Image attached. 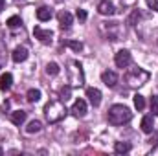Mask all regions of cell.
<instances>
[{
	"instance_id": "obj_1",
	"label": "cell",
	"mask_w": 158,
	"mask_h": 156,
	"mask_svg": "<svg viewBox=\"0 0 158 156\" xmlns=\"http://www.w3.org/2000/svg\"><path fill=\"white\" fill-rule=\"evenodd\" d=\"M66 112H68L66 107L59 99H53V101L46 103V107H44V116H46V119L50 123H59L61 119H64Z\"/></svg>"
},
{
	"instance_id": "obj_2",
	"label": "cell",
	"mask_w": 158,
	"mask_h": 156,
	"mask_svg": "<svg viewBox=\"0 0 158 156\" xmlns=\"http://www.w3.org/2000/svg\"><path fill=\"white\" fill-rule=\"evenodd\" d=\"M132 119V112L125 105H112L109 110V123L110 125H123Z\"/></svg>"
},
{
	"instance_id": "obj_3",
	"label": "cell",
	"mask_w": 158,
	"mask_h": 156,
	"mask_svg": "<svg viewBox=\"0 0 158 156\" xmlns=\"http://www.w3.org/2000/svg\"><path fill=\"white\" fill-rule=\"evenodd\" d=\"M125 81H127V84L131 88H138V86H142V84H145L149 81V72L143 70V68H132V70L127 72Z\"/></svg>"
},
{
	"instance_id": "obj_4",
	"label": "cell",
	"mask_w": 158,
	"mask_h": 156,
	"mask_svg": "<svg viewBox=\"0 0 158 156\" xmlns=\"http://www.w3.org/2000/svg\"><path fill=\"white\" fill-rule=\"evenodd\" d=\"M99 30L107 40H119V37H121V30H119L118 22H101Z\"/></svg>"
},
{
	"instance_id": "obj_5",
	"label": "cell",
	"mask_w": 158,
	"mask_h": 156,
	"mask_svg": "<svg viewBox=\"0 0 158 156\" xmlns=\"http://www.w3.org/2000/svg\"><path fill=\"white\" fill-rule=\"evenodd\" d=\"M114 63H116L118 68H127V66H131V63H132L131 51H127V50H119L118 53L114 55Z\"/></svg>"
},
{
	"instance_id": "obj_6",
	"label": "cell",
	"mask_w": 158,
	"mask_h": 156,
	"mask_svg": "<svg viewBox=\"0 0 158 156\" xmlns=\"http://www.w3.org/2000/svg\"><path fill=\"white\" fill-rule=\"evenodd\" d=\"M33 35H35V39H39L42 44H48V42H52V39H53V31H52V30H42V28H35V30H33Z\"/></svg>"
},
{
	"instance_id": "obj_7",
	"label": "cell",
	"mask_w": 158,
	"mask_h": 156,
	"mask_svg": "<svg viewBox=\"0 0 158 156\" xmlns=\"http://www.w3.org/2000/svg\"><path fill=\"white\" fill-rule=\"evenodd\" d=\"M57 20H59V26H61L63 30H68V28L72 26V22H74V17H72L68 11H59Z\"/></svg>"
},
{
	"instance_id": "obj_8",
	"label": "cell",
	"mask_w": 158,
	"mask_h": 156,
	"mask_svg": "<svg viewBox=\"0 0 158 156\" xmlns=\"http://www.w3.org/2000/svg\"><path fill=\"white\" fill-rule=\"evenodd\" d=\"M101 81H103L109 88H114V86L118 84V76H116V72L107 70V72H103V74H101Z\"/></svg>"
},
{
	"instance_id": "obj_9",
	"label": "cell",
	"mask_w": 158,
	"mask_h": 156,
	"mask_svg": "<svg viewBox=\"0 0 158 156\" xmlns=\"http://www.w3.org/2000/svg\"><path fill=\"white\" fill-rule=\"evenodd\" d=\"M86 97L92 103V107H99L101 105V92L98 88H86Z\"/></svg>"
},
{
	"instance_id": "obj_10",
	"label": "cell",
	"mask_w": 158,
	"mask_h": 156,
	"mask_svg": "<svg viewBox=\"0 0 158 156\" xmlns=\"http://www.w3.org/2000/svg\"><path fill=\"white\" fill-rule=\"evenodd\" d=\"M72 83L74 84H83V70H81V64L79 63H72Z\"/></svg>"
},
{
	"instance_id": "obj_11",
	"label": "cell",
	"mask_w": 158,
	"mask_h": 156,
	"mask_svg": "<svg viewBox=\"0 0 158 156\" xmlns=\"http://www.w3.org/2000/svg\"><path fill=\"white\" fill-rule=\"evenodd\" d=\"M11 59H13L15 63H22V61H26V59H28V48H24V46L15 48L13 53H11Z\"/></svg>"
},
{
	"instance_id": "obj_12",
	"label": "cell",
	"mask_w": 158,
	"mask_h": 156,
	"mask_svg": "<svg viewBox=\"0 0 158 156\" xmlns=\"http://www.w3.org/2000/svg\"><path fill=\"white\" fill-rule=\"evenodd\" d=\"M98 11L101 13V15H114V4L110 2V0H101L99 4H98Z\"/></svg>"
},
{
	"instance_id": "obj_13",
	"label": "cell",
	"mask_w": 158,
	"mask_h": 156,
	"mask_svg": "<svg viewBox=\"0 0 158 156\" xmlns=\"http://www.w3.org/2000/svg\"><path fill=\"white\" fill-rule=\"evenodd\" d=\"M72 114L76 117H83L86 114V103H85V99H77V101L72 105Z\"/></svg>"
},
{
	"instance_id": "obj_14",
	"label": "cell",
	"mask_w": 158,
	"mask_h": 156,
	"mask_svg": "<svg viewBox=\"0 0 158 156\" xmlns=\"http://www.w3.org/2000/svg\"><path fill=\"white\" fill-rule=\"evenodd\" d=\"M142 130H143L145 134H153V130H155L153 116H143V119H142Z\"/></svg>"
},
{
	"instance_id": "obj_15",
	"label": "cell",
	"mask_w": 158,
	"mask_h": 156,
	"mask_svg": "<svg viewBox=\"0 0 158 156\" xmlns=\"http://www.w3.org/2000/svg\"><path fill=\"white\" fill-rule=\"evenodd\" d=\"M11 84H13V76H11V74H2V76H0V90H2V92L9 90Z\"/></svg>"
},
{
	"instance_id": "obj_16",
	"label": "cell",
	"mask_w": 158,
	"mask_h": 156,
	"mask_svg": "<svg viewBox=\"0 0 158 156\" xmlns=\"http://www.w3.org/2000/svg\"><path fill=\"white\" fill-rule=\"evenodd\" d=\"M37 18H39L40 22L50 20V18H52V9H50V7H46V6L39 7V9H37Z\"/></svg>"
},
{
	"instance_id": "obj_17",
	"label": "cell",
	"mask_w": 158,
	"mask_h": 156,
	"mask_svg": "<svg viewBox=\"0 0 158 156\" xmlns=\"http://www.w3.org/2000/svg\"><path fill=\"white\" fill-rule=\"evenodd\" d=\"M26 112L24 110H15V112H11V123H15V125H22L24 121H26Z\"/></svg>"
},
{
	"instance_id": "obj_18",
	"label": "cell",
	"mask_w": 158,
	"mask_h": 156,
	"mask_svg": "<svg viewBox=\"0 0 158 156\" xmlns=\"http://www.w3.org/2000/svg\"><path fill=\"white\" fill-rule=\"evenodd\" d=\"M40 129H42V123L37 121V119H33V121H30V123H28L26 132H28V134H35V132H40Z\"/></svg>"
},
{
	"instance_id": "obj_19",
	"label": "cell",
	"mask_w": 158,
	"mask_h": 156,
	"mask_svg": "<svg viewBox=\"0 0 158 156\" xmlns=\"http://www.w3.org/2000/svg\"><path fill=\"white\" fill-rule=\"evenodd\" d=\"M114 151H116L118 154H125V153L131 151V143H129V142H116Z\"/></svg>"
},
{
	"instance_id": "obj_20",
	"label": "cell",
	"mask_w": 158,
	"mask_h": 156,
	"mask_svg": "<svg viewBox=\"0 0 158 156\" xmlns=\"http://www.w3.org/2000/svg\"><path fill=\"white\" fill-rule=\"evenodd\" d=\"M26 99L30 101V103H37L40 99V90L37 88H31V90H28V94H26Z\"/></svg>"
},
{
	"instance_id": "obj_21",
	"label": "cell",
	"mask_w": 158,
	"mask_h": 156,
	"mask_svg": "<svg viewBox=\"0 0 158 156\" xmlns=\"http://www.w3.org/2000/svg\"><path fill=\"white\" fill-rule=\"evenodd\" d=\"M46 74L48 76H57L59 74V64L57 63H48L46 64Z\"/></svg>"
},
{
	"instance_id": "obj_22",
	"label": "cell",
	"mask_w": 158,
	"mask_h": 156,
	"mask_svg": "<svg viewBox=\"0 0 158 156\" xmlns=\"http://www.w3.org/2000/svg\"><path fill=\"white\" fill-rule=\"evenodd\" d=\"M134 107H136L138 110H143V109H145V99H143V96H140V94L134 96Z\"/></svg>"
},
{
	"instance_id": "obj_23",
	"label": "cell",
	"mask_w": 158,
	"mask_h": 156,
	"mask_svg": "<svg viewBox=\"0 0 158 156\" xmlns=\"http://www.w3.org/2000/svg\"><path fill=\"white\" fill-rule=\"evenodd\" d=\"M138 20H140V11H138V9H134V11L131 13V17H129V20H127V22H129L131 26H134Z\"/></svg>"
},
{
	"instance_id": "obj_24",
	"label": "cell",
	"mask_w": 158,
	"mask_h": 156,
	"mask_svg": "<svg viewBox=\"0 0 158 156\" xmlns=\"http://www.w3.org/2000/svg\"><path fill=\"white\" fill-rule=\"evenodd\" d=\"M20 24H22L20 17H11V18H7V26H9V28H19Z\"/></svg>"
},
{
	"instance_id": "obj_25",
	"label": "cell",
	"mask_w": 158,
	"mask_h": 156,
	"mask_svg": "<svg viewBox=\"0 0 158 156\" xmlns=\"http://www.w3.org/2000/svg\"><path fill=\"white\" fill-rule=\"evenodd\" d=\"M151 112H153V116H158V96L151 97Z\"/></svg>"
},
{
	"instance_id": "obj_26",
	"label": "cell",
	"mask_w": 158,
	"mask_h": 156,
	"mask_svg": "<svg viewBox=\"0 0 158 156\" xmlns=\"http://www.w3.org/2000/svg\"><path fill=\"white\" fill-rule=\"evenodd\" d=\"M66 44H68L74 51H81V50H83V42H79V40H68Z\"/></svg>"
},
{
	"instance_id": "obj_27",
	"label": "cell",
	"mask_w": 158,
	"mask_h": 156,
	"mask_svg": "<svg viewBox=\"0 0 158 156\" xmlns=\"http://www.w3.org/2000/svg\"><path fill=\"white\" fill-rule=\"evenodd\" d=\"M70 92H72V88H70V86H64V88L61 90V99H63V101H68V99H70Z\"/></svg>"
},
{
	"instance_id": "obj_28",
	"label": "cell",
	"mask_w": 158,
	"mask_h": 156,
	"mask_svg": "<svg viewBox=\"0 0 158 156\" xmlns=\"http://www.w3.org/2000/svg\"><path fill=\"white\" fill-rule=\"evenodd\" d=\"M147 2V7L153 9V11H158V0H145Z\"/></svg>"
},
{
	"instance_id": "obj_29",
	"label": "cell",
	"mask_w": 158,
	"mask_h": 156,
	"mask_svg": "<svg viewBox=\"0 0 158 156\" xmlns=\"http://www.w3.org/2000/svg\"><path fill=\"white\" fill-rule=\"evenodd\" d=\"M76 17H77L79 20H81V22H83V20H86V11H85V9H77Z\"/></svg>"
},
{
	"instance_id": "obj_30",
	"label": "cell",
	"mask_w": 158,
	"mask_h": 156,
	"mask_svg": "<svg viewBox=\"0 0 158 156\" xmlns=\"http://www.w3.org/2000/svg\"><path fill=\"white\" fill-rule=\"evenodd\" d=\"M149 143H151V145H158V132H155V134L151 136V140H149Z\"/></svg>"
},
{
	"instance_id": "obj_31",
	"label": "cell",
	"mask_w": 158,
	"mask_h": 156,
	"mask_svg": "<svg viewBox=\"0 0 158 156\" xmlns=\"http://www.w3.org/2000/svg\"><path fill=\"white\" fill-rule=\"evenodd\" d=\"M0 9H4V0H0Z\"/></svg>"
},
{
	"instance_id": "obj_32",
	"label": "cell",
	"mask_w": 158,
	"mask_h": 156,
	"mask_svg": "<svg viewBox=\"0 0 158 156\" xmlns=\"http://www.w3.org/2000/svg\"><path fill=\"white\" fill-rule=\"evenodd\" d=\"M55 2H57V4H61V2H64V0H55Z\"/></svg>"
},
{
	"instance_id": "obj_33",
	"label": "cell",
	"mask_w": 158,
	"mask_h": 156,
	"mask_svg": "<svg viewBox=\"0 0 158 156\" xmlns=\"http://www.w3.org/2000/svg\"><path fill=\"white\" fill-rule=\"evenodd\" d=\"M0 154H4V151H2V147H0Z\"/></svg>"
},
{
	"instance_id": "obj_34",
	"label": "cell",
	"mask_w": 158,
	"mask_h": 156,
	"mask_svg": "<svg viewBox=\"0 0 158 156\" xmlns=\"http://www.w3.org/2000/svg\"><path fill=\"white\" fill-rule=\"evenodd\" d=\"M0 68H2V59H0Z\"/></svg>"
},
{
	"instance_id": "obj_35",
	"label": "cell",
	"mask_w": 158,
	"mask_h": 156,
	"mask_svg": "<svg viewBox=\"0 0 158 156\" xmlns=\"http://www.w3.org/2000/svg\"><path fill=\"white\" fill-rule=\"evenodd\" d=\"M15 2H22V0H15Z\"/></svg>"
}]
</instances>
